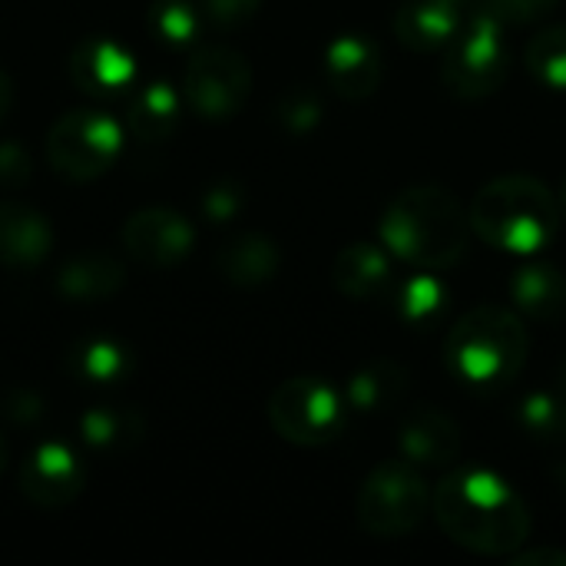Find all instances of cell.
Instances as JSON below:
<instances>
[{"label": "cell", "mask_w": 566, "mask_h": 566, "mask_svg": "<svg viewBox=\"0 0 566 566\" xmlns=\"http://www.w3.org/2000/svg\"><path fill=\"white\" fill-rule=\"evenodd\" d=\"M149 30L169 43V46H182V43H192L202 30V10L189 0H156L149 7V17H146Z\"/></svg>", "instance_id": "83f0119b"}, {"label": "cell", "mask_w": 566, "mask_h": 566, "mask_svg": "<svg viewBox=\"0 0 566 566\" xmlns=\"http://www.w3.org/2000/svg\"><path fill=\"white\" fill-rule=\"evenodd\" d=\"M86 468L73 448L60 441L40 444L20 471V494L40 511H60L83 494Z\"/></svg>", "instance_id": "8fae6325"}, {"label": "cell", "mask_w": 566, "mask_h": 566, "mask_svg": "<svg viewBox=\"0 0 566 566\" xmlns=\"http://www.w3.org/2000/svg\"><path fill=\"white\" fill-rule=\"evenodd\" d=\"M182 113V96L169 83H146L129 96L126 123L143 143H163L176 133Z\"/></svg>", "instance_id": "7402d4cb"}, {"label": "cell", "mask_w": 566, "mask_h": 566, "mask_svg": "<svg viewBox=\"0 0 566 566\" xmlns=\"http://www.w3.org/2000/svg\"><path fill=\"white\" fill-rule=\"evenodd\" d=\"M557 199H560V212H564V219H566V176H564V182H560V192H557Z\"/></svg>", "instance_id": "74e56055"}, {"label": "cell", "mask_w": 566, "mask_h": 566, "mask_svg": "<svg viewBox=\"0 0 566 566\" xmlns=\"http://www.w3.org/2000/svg\"><path fill=\"white\" fill-rule=\"evenodd\" d=\"M398 458L421 471H444L461 458V424L441 408H415L398 431Z\"/></svg>", "instance_id": "4fadbf2b"}, {"label": "cell", "mask_w": 566, "mask_h": 566, "mask_svg": "<svg viewBox=\"0 0 566 566\" xmlns=\"http://www.w3.org/2000/svg\"><path fill=\"white\" fill-rule=\"evenodd\" d=\"M504 30L507 27L484 13L478 3L464 30L444 46L441 80L451 90V96L474 103L501 90V83L511 73V46Z\"/></svg>", "instance_id": "8992f818"}, {"label": "cell", "mask_w": 566, "mask_h": 566, "mask_svg": "<svg viewBox=\"0 0 566 566\" xmlns=\"http://www.w3.org/2000/svg\"><path fill=\"white\" fill-rule=\"evenodd\" d=\"M70 80L86 96H116L136 80L133 53L109 36H86L70 53Z\"/></svg>", "instance_id": "9a60e30c"}, {"label": "cell", "mask_w": 566, "mask_h": 566, "mask_svg": "<svg viewBox=\"0 0 566 566\" xmlns=\"http://www.w3.org/2000/svg\"><path fill=\"white\" fill-rule=\"evenodd\" d=\"M332 285L352 302H378L395 285L391 252L375 242H352L332 259Z\"/></svg>", "instance_id": "2e32d148"}, {"label": "cell", "mask_w": 566, "mask_h": 566, "mask_svg": "<svg viewBox=\"0 0 566 566\" xmlns=\"http://www.w3.org/2000/svg\"><path fill=\"white\" fill-rule=\"evenodd\" d=\"M524 63L541 86L566 93V23L544 27L541 33H534L524 50Z\"/></svg>", "instance_id": "4316f807"}, {"label": "cell", "mask_w": 566, "mask_h": 566, "mask_svg": "<svg viewBox=\"0 0 566 566\" xmlns=\"http://www.w3.org/2000/svg\"><path fill=\"white\" fill-rule=\"evenodd\" d=\"M517 424L521 431L537 444H564L566 441V391L564 388H544L531 391L517 405Z\"/></svg>", "instance_id": "d4e9b609"}, {"label": "cell", "mask_w": 566, "mask_h": 566, "mask_svg": "<svg viewBox=\"0 0 566 566\" xmlns=\"http://www.w3.org/2000/svg\"><path fill=\"white\" fill-rule=\"evenodd\" d=\"M7 458H10V451H7V441L0 438V474H3V468H7Z\"/></svg>", "instance_id": "8d00e7d4"}, {"label": "cell", "mask_w": 566, "mask_h": 566, "mask_svg": "<svg viewBox=\"0 0 566 566\" xmlns=\"http://www.w3.org/2000/svg\"><path fill=\"white\" fill-rule=\"evenodd\" d=\"M471 235V212L451 189L434 182L401 189L378 219L381 245L395 259L431 272L454 269L468 255Z\"/></svg>", "instance_id": "7a4b0ae2"}, {"label": "cell", "mask_w": 566, "mask_h": 566, "mask_svg": "<svg viewBox=\"0 0 566 566\" xmlns=\"http://www.w3.org/2000/svg\"><path fill=\"white\" fill-rule=\"evenodd\" d=\"M30 169H33L30 153L20 143L13 139L0 143V186L3 189H20L30 179Z\"/></svg>", "instance_id": "d6a6232c"}, {"label": "cell", "mask_w": 566, "mask_h": 566, "mask_svg": "<svg viewBox=\"0 0 566 566\" xmlns=\"http://www.w3.org/2000/svg\"><path fill=\"white\" fill-rule=\"evenodd\" d=\"M279 269H282V252L262 232H242L232 242H226L219 252V272L226 275V282L239 289H259L272 282Z\"/></svg>", "instance_id": "44dd1931"}, {"label": "cell", "mask_w": 566, "mask_h": 566, "mask_svg": "<svg viewBox=\"0 0 566 566\" xmlns=\"http://www.w3.org/2000/svg\"><path fill=\"white\" fill-rule=\"evenodd\" d=\"M325 80L335 96L358 103L378 93L385 80V53L368 33H338L325 46Z\"/></svg>", "instance_id": "7c38bea8"}, {"label": "cell", "mask_w": 566, "mask_h": 566, "mask_svg": "<svg viewBox=\"0 0 566 566\" xmlns=\"http://www.w3.org/2000/svg\"><path fill=\"white\" fill-rule=\"evenodd\" d=\"M325 103L315 86H289L275 99V119L289 133H312L322 123Z\"/></svg>", "instance_id": "f1b7e54d"}, {"label": "cell", "mask_w": 566, "mask_h": 566, "mask_svg": "<svg viewBox=\"0 0 566 566\" xmlns=\"http://www.w3.org/2000/svg\"><path fill=\"white\" fill-rule=\"evenodd\" d=\"M50 249V219L20 199H0V262L10 269H36Z\"/></svg>", "instance_id": "e0dca14e"}, {"label": "cell", "mask_w": 566, "mask_h": 566, "mask_svg": "<svg viewBox=\"0 0 566 566\" xmlns=\"http://www.w3.org/2000/svg\"><path fill=\"white\" fill-rule=\"evenodd\" d=\"M481 0H405L395 13L398 40L415 53L444 50L471 20Z\"/></svg>", "instance_id": "5bb4252c"}, {"label": "cell", "mask_w": 566, "mask_h": 566, "mask_svg": "<svg viewBox=\"0 0 566 566\" xmlns=\"http://www.w3.org/2000/svg\"><path fill=\"white\" fill-rule=\"evenodd\" d=\"M252 96V63L245 53L209 43L199 46L182 73V99L209 123H226L242 113Z\"/></svg>", "instance_id": "ba28073f"}, {"label": "cell", "mask_w": 566, "mask_h": 566, "mask_svg": "<svg viewBox=\"0 0 566 566\" xmlns=\"http://www.w3.org/2000/svg\"><path fill=\"white\" fill-rule=\"evenodd\" d=\"M123 149V129L113 116L96 109L63 113L46 133V159L56 176L90 182L103 176Z\"/></svg>", "instance_id": "9c48e42d"}, {"label": "cell", "mask_w": 566, "mask_h": 566, "mask_svg": "<svg viewBox=\"0 0 566 566\" xmlns=\"http://www.w3.org/2000/svg\"><path fill=\"white\" fill-rule=\"evenodd\" d=\"M408 391H411V371L395 358H375L361 365L358 371H352L345 385V401H348V411L385 415L398 408Z\"/></svg>", "instance_id": "ac0fdd59"}, {"label": "cell", "mask_w": 566, "mask_h": 566, "mask_svg": "<svg viewBox=\"0 0 566 566\" xmlns=\"http://www.w3.org/2000/svg\"><path fill=\"white\" fill-rule=\"evenodd\" d=\"M431 514L458 547L481 557H511L531 541L524 497L511 481L484 468L444 474L434 488Z\"/></svg>", "instance_id": "6da1fadb"}, {"label": "cell", "mask_w": 566, "mask_h": 566, "mask_svg": "<svg viewBox=\"0 0 566 566\" xmlns=\"http://www.w3.org/2000/svg\"><path fill=\"white\" fill-rule=\"evenodd\" d=\"M146 434V421L133 408L99 405L80 418V441L96 454H123L133 451Z\"/></svg>", "instance_id": "cb8c5ba5"}, {"label": "cell", "mask_w": 566, "mask_h": 566, "mask_svg": "<svg viewBox=\"0 0 566 566\" xmlns=\"http://www.w3.org/2000/svg\"><path fill=\"white\" fill-rule=\"evenodd\" d=\"M448 305L451 292L431 269H421L398 289V315L408 325H431L448 312Z\"/></svg>", "instance_id": "484cf974"}, {"label": "cell", "mask_w": 566, "mask_h": 566, "mask_svg": "<svg viewBox=\"0 0 566 566\" xmlns=\"http://www.w3.org/2000/svg\"><path fill=\"white\" fill-rule=\"evenodd\" d=\"M126 282V265L109 252H83L56 272V289L70 302L113 298Z\"/></svg>", "instance_id": "ffe728a7"}, {"label": "cell", "mask_w": 566, "mask_h": 566, "mask_svg": "<svg viewBox=\"0 0 566 566\" xmlns=\"http://www.w3.org/2000/svg\"><path fill=\"white\" fill-rule=\"evenodd\" d=\"M468 212L474 235L511 255L547 249L564 222L557 192L527 172H507L481 186Z\"/></svg>", "instance_id": "3957f363"}, {"label": "cell", "mask_w": 566, "mask_h": 566, "mask_svg": "<svg viewBox=\"0 0 566 566\" xmlns=\"http://www.w3.org/2000/svg\"><path fill=\"white\" fill-rule=\"evenodd\" d=\"M560 7V0H481V10L491 13L504 27H524L551 17Z\"/></svg>", "instance_id": "f546056e"}, {"label": "cell", "mask_w": 566, "mask_h": 566, "mask_svg": "<svg viewBox=\"0 0 566 566\" xmlns=\"http://www.w3.org/2000/svg\"><path fill=\"white\" fill-rule=\"evenodd\" d=\"M531 332L507 305H474L444 338V361L458 381L478 391L507 388L527 365Z\"/></svg>", "instance_id": "277c9868"}, {"label": "cell", "mask_w": 566, "mask_h": 566, "mask_svg": "<svg viewBox=\"0 0 566 566\" xmlns=\"http://www.w3.org/2000/svg\"><path fill=\"white\" fill-rule=\"evenodd\" d=\"M70 375H76L83 385H119L133 371V352L109 335L80 338L66 355Z\"/></svg>", "instance_id": "603a6c76"}, {"label": "cell", "mask_w": 566, "mask_h": 566, "mask_svg": "<svg viewBox=\"0 0 566 566\" xmlns=\"http://www.w3.org/2000/svg\"><path fill=\"white\" fill-rule=\"evenodd\" d=\"M3 411H7V418H10V421H17V424H33V421H40V418H43V401H40L33 391L17 388V391H10V395H7Z\"/></svg>", "instance_id": "836d02e7"}, {"label": "cell", "mask_w": 566, "mask_h": 566, "mask_svg": "<svg viewBox=\"0 0 566 566\" xmlns=\"http://www.w3.org/2000/svg\"><path fill=\"white\" fill-rule=\"evenodd\" d=\"M507 564H517V566H566V551L564 547H534V551H514L511 557H507Z\"/></svg>", "instance_id": "e575fe53"}, {"label": "cell", "mask_w": 566, "mask_h": 566, "mask_svg": "<svg viewBox=\"0 0 566 566\" xmlns=\"http://www.w3.org/2000/svg\"><path fill=\"white\" fill-rule=\"evenodd\" d=\"M119 239H123V249L136 262L153 265V269H172V265H179L192 252L196 229H192V222L182 212L156 206V209L133 212L123 222V235Z\"/></svg>", "instance_id": "30bf717a"}, {"label": "cell", "mask_w": 566, "mask_h": 566, "mask_svg": "<svg viewBox=\"0 0 566 566\" xmlns=\"http://www.w3.org/2000/svg\"><path fill=\"white\" fill-rule=\"evenodd\" d=\"M262 0H199V10L209 23L229 30V27H242L259 13Z\"/></svg>", "instance_id": "1f68e13d"}, {"label": "cell", "mask_w": 566, "mask_h": 566, "mask_svg": "<svg viewBox=\"0 0 566 566\" xmlns=\"http://www.w3.org/2000/svg\"><path fill=\"white\" fill-rule=\"evenodd\" d=\"M10 106H13V80L7 76V70H0V123L7 119Z\"/></svg>", "instance_id": "d590c367"}, {"label": "cell", "mask_w": 566, "mask_h": 566, "mask_svg": "<svg viewBox=\"0 0 566 566\" xmlns=\"http://www.w3.org/2000/svg\"><path fill=\"white\" fill-rule=\"evenodd\" d=\"M242 206H245V189H242L239 182H232V179L216 182V186L206 189V196H202V212H206V219H212L216 226L235 219V216L242 212Z\"/></svg>", "instance_id": "4dcf8cb0"}, {"label": "cell", "mask_w": 566, "mask_h": 566, "mask_svg": "<svg viewBox=\"0 0 566 566\" xmlns=\"http://www.w3.org/2000/svg\"><path fill=\"white\" fill-rule=\"evenodd\" d=\"M348 421L345 395L325 378L298 375L282 381L269 395V424L272 431L295 448H325L332 444Z\"/></svg>", "instance_id": "52a82bcc"}, {"label": "cell", "mask_w": 566, "mask_h": 566, "mask_svg": "<svg viewBox=\"0 0 566 566\" xmlns=\"http://www.w3.org/2000/svg\"><path fill=\"white\" fill-rule=\"evenodd\" d=\"M431 484L424 481L421 468L408 464L405 458L385 461L378 464L355 501V514L358 524L378 537V541H395V537H408L415 534L428 514H431Z\"/></svg>", "instance_id": "5b68a950"}, {"label": "cell", "mask_w": 566, "mask_h": 566, "mask_svg": "<svg viewBox=\"0 0 566 566\" xmlns=\"http://www.w3.org/2000/svg\"><path fill=\"white\" fill-rule=\"evenodd\" d=\"M514 308L537 322L566 318V272L551 262H527L511 279Z\"/></svg>", "instance_id": "d6986e66"}]
</instances>
